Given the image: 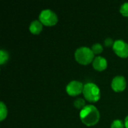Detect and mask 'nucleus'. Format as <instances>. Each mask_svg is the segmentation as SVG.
<instances>
[{"mask_svg":"<svg viewBox=\"0 0 128 128\" xmlns=\"http://www.w3.org/2000/svg\"><path fill=\"white\" fill-rule=\"evenodd\" d=\"M124 126L126 127V128H128V116H127L125 117V119H124Z\"/></svg>","mask_w":128,"mask_h":128,"instance_id":"17","label":"nucleus"},{"mask_svg":"<svg viewBox=\"0 0 128 128\" xmlns=\"http://www.w3.org/2000/svg\"><path fill=\"white\" fill-rule=\"evenodd\" d=\"M1 104V106H0V119L1 121H3L4 118L7 116V107H6V105L4 104V102L1 101L0 103Z\"/></svg>","mask_w":128,"mask_h":128,"instance_id":"11","label":"nucleus"},{"mask_svg":"<svg viewBox=\"0 0 128 128\" xmlns=\"http://www.w3.org/2000/svg\"><path fill=\"white\" fill-rule=\"evenodd\" d=\"M80 117L86 125L92 126L99 121L100 113L98 110L94 105L88 104L81 110Z\"/></svg>","mask_w":128,"mask_h":128,"instance_id":"1","label":"nucleus"},{"mask_svg":"<svg viewBox=\"0 0 128 128\" xmlns=\"http://www.w3.org/2000/svg\"><path fill=\"white\" fill-rule=\"evenodd\" d=\"M94 52L88 46H81L76 49L74 56L76 60L82 64H87L94 60Z\"/></svg>","mask_w":128,"mask_h":128,"instance_id":"2","label":"nucleus"},{"mask_svg":"<svg viewBox=\"0 0 128 128\" xmlns=\"http://www.w3.org/2000/svg\"><path fill=\"white\" fill-rule=\"evenodd\" d=\"M92 50L94 54H99L103 51V46L100 43H95L92 45Z\"/></svg>","mask_w":128,"mask_h":128,"instance_id":"12","label":"nucleus"},{"mask_svg":"<svg viewBox=\"0 0 128 128\" xmlns=\"http://www.w3.org/2000/svg\"><path fill=\"white\" fill-rule=\"evenodd\" d=\"M8 58H9V54L8 51H6L4 49H2L0 50V64H3L5 62H7V61L8 60Z\"/></svg>","mask_w":128,"mask_h":128,"instance_id":"10","label":"nucleus"},{"mask_svg":"<svg viewBox=\"0 0 128 128\" xmlns=\"http://www.w3.org/2000/svg\"><path fill=\"white\" fill-rule=\"evenodd\" d=\"M82 93L86 99L90 102H96L100 98V88L93 82L86 83L83 87Z\"/></svg>","mask_w":128,"mask_h":128,"instance_id":"3","label":"nucleus"},{"mask_svg":"<svg viewBox=\"0 0 128 128\" xmlns=\"http://www.w3.org/2000/svg\"><path fill=\"white\" fill-rule=\"evenodd\" d=\"M84 85L78 80L70 81L66 86V91L68 94L74 96L81 93L83 90Z\"/></svg>","mask_w":128,"mask_h":128,"instance_id":"6","label":"nucleus"},{"mask_svg":"<svg viewBox=\"0 0 128 128\" xmlns=\"http://www.w3.org/2000/svg\"><path fill=\"white\" fill-rule=\"evenodd\" d=\"M120 12L122 15L128 16V2H124L121 5Z\"/></svg>","mask_w":128,"mask_h":128,"instance_id":"15","label":"nucleus"},{"mask_svg":"<svg viewBox=\"0 0 128 128\" xmlns=\"http://www.w3.org/2000/svg\"><path fill=\"white\" fill-rule=\"evenodd\" d=\"M85 103H86V102H85L84 99L80 98H77L76 100H75L74 104V106H75L76 108H77V109H81V110H82V109L86 106V105H85Z\"/></svg>","mask_w":128,"mask_h":128,"instance_id":"13","label":"nucleus"},{"mask_svg":"<svg viewBox=\"0 0 128 128\" xmlns=\"http://www.w3.org/2000/svg\"><path fill=\"white\" fill-rule=\"evenodd\" d=\"M124 124L122 120L116 119L111 124V128H124Z\"/></svg>","mask_w":128,"mask_h":128,"instance_id":"14","label":"nucleus"},{"mask_svg":"<svg viewBox=\"0 0 128 128\" xmlns=\"http://www.w3.org/2000/svg\"><path fill=\"white\" fill-rule=\"evenodd\" d=\"M107 66V61L106 59L100 56H96L94 60H93V67L94 68V69L101 71L103 70H104Z\"/></svg>","mask_w":128,"mask_h":128,"instance_id":"8","label":"nucleus"},{"mask_svg":"<svg viewBox=\"0 0 128 128\" xmlns=\"http://www.w3.org/2000/svg\"><path fill=\"white\" fill-rule=\"evenodd\" d=\"M43 28L42 22L40 20H33L29 25V30L33 34H39Z\"/></svg>","mask_w":128,"mask_h":128,"instance_id":"9","label":"nucleus"},{"mask_svg":"<svg viewBox=\"0 0 128 128\" xmlns=\"http://www.w3.org/2000/svg\"><path fill=\"white\" fill-rule=\"evenodd\" d=\"M112 49L120 57L125 58L128 56V44L123 40L118 39L115 40L112 45Z\"/></svg>","mask_w":128,"mask_h":128,"instance_id":"5","label":"nucleus"},{"mask_svg":"<svg viewBox=\"0 0 128 128\" xmlns=\"http://www.w3.org/2000/svg\"><path fill=\"white\" fill-rule=\"evenodd\" d=\"M111 86H112V88L114 91L122 92L126 88L127 82H126L125 78L123 76L118 75V76H115L112 79Z\"/></svg>","mask_w":128,"mask_h":128,"instance_id":"7","label":"nucleus"},{"mask_svg":"<svg viewBox=\"0 0 128 128\" xmlns=\"http://www.w3.org/2000/svg\"><path fill=\"white\" fill-rule=\"evenodd\" d=\"M39 20L46 26H54L58 22L56 14L50 9H44L39 14Z\"/></svg>","mask_w":128,"mask_h":128,"instance_id":"4","label":"nucleus"},{"mask_svg":"<svg viewBox=\"0 0 128 128\" xmlns=\"http://www.w3.org/2000/svg\"><path fill=\"white\" fill-rule=\"evenodd\" d=\"M104 44H105L106 46H110V45H111V44L113 45L114 41L112 40V39L111 38H106V40H105V41H104Z\"/></svg>","mask_w":128,"mask_h":128,"instance_id":"16","label":"nucleus"}]
</instances>
